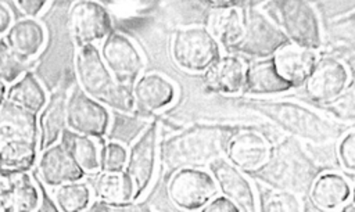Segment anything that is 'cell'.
Here are the masks:
<instances>
[{"label": "cell", "instance_id": "cell-1", "mask_svg": "<svg viewBox=\"0 0 355 212\" xmlns=\"http://www.w3.org/2000/svg\"><path fill=\"white\" fill-rule=\"evenodd\" d=\"M39 151L37 115L4 98L0 104V169L31 170Z\"/></svg>", "mask_w": 355, "mask_h": 212}, {"label": "cell", "instance_id": "cell-2", "mask_svg": "<svg viewBox=\"0 0 355 212\" xmlns=\"http://www.w3.org/2000/svg\"><path fill=\"white\" fill-rule=\"evenodd\" d=\"M73 71L76 85L89 97L122 114L136 112L130 85L115 79L104 64L96 44H85L75 48Z\"/></svg>", "mask_w": 355, "mask_h": 212}, {"label": "cell", "instance_id": "cell-3", "mask_svg": "<svg viewBox=\"0 0 355 212\" xmlns=\"http://www.w3.org/2000/svg\"><path fill=\"white\" fill-rule=\"evenodd\" d=\"M232 134L215 126H198L159 141V162L166 169L200 166L222 157Z\"/></svg>", "mask_w": 355, "mask_h": 212}, {"label": "cell", "instance_id": "cell-4", "mask_svg": "<svg viewBox=\"0 0 355 212\" xmlns=\"http://www.w3.org/2000/svg\"><path fill=\"white\" fill-rule=\"evenodd\" d=\"M248 105L283 130L315 144H324L337 134V129L331 122L297 103L259 98L251 100Z\"/></svg>", "mask_w": 355, "mask_h": 212}, {"label": "cell", "instance_id": "cell-5", "mask_svg": "<svg viewBox=\"0 0 355 212\" xmlns=\"http://www.w3.org/2000/svg\"><path fill=\"white\" fill-rule=\"evenodd\" d=\"M266 14L283 30L288 42L318 50L323 43L320 21L308 0H269Z\"/></svg>", "mask_w": 355, "mask_h": 212}, {"label": "cell", "instance_id": "cell-6", "mask_svg": "<svg viewBox=\"0 0 355 212\" xmlns=\"http://www.w3.org/2000/svg\"><path fill=\"white\" fill-rule=\"evenodd\" d=\"M169 54L180 69L204 73L222 54V47L205 25H187L176 29L171 37Z\"/></svg>", "mask_w": 355, "mask_h": 212}, {"label": "cell", "instance_id": "cell-7", "mask_svg": "<svg viewBox=\"0 0 355 212\" xmlns=\"http://www.w3.org/2000/svg\"><path fill=\"white\" fill-rule=\"evenodd\" d=\"M159 162V123L150 122L128 148L123 170L135 187V201L140 200L154 182Z\"/></svg>", "mask_w": 355, "mask_h": 212}, {"label": "cell", "instance_id": "cell-8", "mask_svg": "<svg viewBox=\"0 0 355 212\" xmlns=\"http://www.w3.org/2000/svg\"><path fill=\"white\" fill-rule=\"evenodd\" d=\"M244 10V32L240 42L232 53L245 57L262 60L273 57V54L288 43L283 30L272 21V18L261 8Z\"/></svg>", "mask_w": 355, "mask_h": 212}, {"label": "cell", "instance_id": "cell-9", "mask_svg": "<svg viewBox=\"0 0 355 212\" xmlns=\"http://www.w3.org/2000/svg\"><path fill=\"white\" fill-rule=\"evenodd\" d=\"M166 193L176 208L198 211L218 194V186L209 170L201 166H183L171 176Z\"/></svg>", "mask_w": 355, "mask_h": 212}, {"label": "cell", "instance_id": "cell-10", "mask_svg": "<svg viewBox=\"0 0 355 212\" xmlns=\"http://www.w3.org/2000/svg\"><path fill=\"white\" fill-rule=\"evenodd\" d=\"M110 126V108L89 97L78 85L72 86L67 97V130L96 139H104Z\"/></svg>", "mask_w": 355, "mask_h": 212}, {"label": "cell", "instance_id": "cell-11", "mask_svg": "<svg viewBox=\"0 0 355 212\" xmlns=\"http://www.w3.org/2000/svg\"><path fill=\"white\" fill-rule=\"evenodd\" d=\"M67 28L76 47L94 44L112 30V19L101 1L73 0L67 12Z\"/></svg>", "mask_w": 355, "mask_h": 212}, {"label": "cell", "instance_id": "cell-12", "mask_svg": "<svg viewBox=\"0 0 355 212\" xmlns=\"http://www.w3.org/2000/svg\"><path fill=\"white\" fill-rule=\"evenodd\" d=\"M98 51L107 68L122 83H133L146 64L144 55L137 44L118 30H111L100 42Z\"/></svg>", "mask_w": 355, "mask_h": 212}, {"label": "cell", "instance_id": "cell-13", "mask_svg": "<svg viewBox=\"0 0 355 212\" xmlns=\"http://www.w3.org/2000/svg\"><path fill=\"white\" fill-rule=\"evenodd\" d=\"M351 83L349 68L338 58H318L304 82L306 94L318 103H331L341 96Z\"/></svg>", "mask_w": 355, "mask_h": 212}, {"label": "cell", "instance_id": "cell-14", "mask_svg": "<svg viewBox=\"0 0 355 212\" xmlns=\"http://www.w3.org/2000/svg\"><path fill=\"white\" fill-rule=\"evenodd\" d=\"M42 205V194L29 170L0 169V212H32Z\"/></svg>", "mask_w": 355, "mask_h": 212}, {"label": "cell", "instance_id": "cell-15", "mask_svg": "<svg viewBox=\"0 0 355 212\" xmlns=\"http://www.w3.org/2000/svg\"><path fill=\"white\" fill-rule=\"evenodd\" d=\"M208 170L215 179L218 191L232 200L240 211L254 212L259 209L258 195L251 180L227 158L222 155L212 159L208 162Z\"/></svg>", "mask_w": 355, "mask_h": 212}, {"label": "cell", "instance_id": "cell-16", "mask_svg": "<svg viewBox=\"0 0 355 212\" xmlns=\"http://www.w3.org/2000/svg\"><path fill=\"white\" fill-rule=\"evenodd\" d=\"M33 168L42 184L50 190L62 183L80 180L86 176L62 140L42 148Z\"/></svg>", "mask_w": 355, "mask_h": 212}, {"label": "cell", "instance_id": "cell-17", "mask_svg": "<svg viewBox=\"0 0 355 212\" xmlns=\"http://www.w3.org/2000/svg\"><path fill=\"white\" fill-rule=\"evenodd\" d=\"M270 143L255 130L233 133L227 141L225 155L243 172H259L272 157Z\"/></svg>", "mask_w": 355, "mask_h": 212}, {"label": "cell", "instance_id": "cell-18", "mask_svg": "<svg viewBox=\"0 0 355 212\" xmlns=\"http://www.w3.org/2000/svg\"><path fill=\"white\" fill-rule=\"evenodd\" d=\"M130 87L136 111L144 112H158L168 108L178 94L175 83L159 72L140 73Z\"/></svg>", "mask_w": 355, "mask_h": 212}, {"label": "cell", "instance_id": "cell-19", "mask_svg": "<svg viewBox=\"0 0 355 212\" xmlns=\"http://www.w3.org/2000/svg\"><path fill=\"white\" fill-rule=\"evenodd\" d=\"M7 46L21 58L32 61L46 46L47 33L44 25L31 17H22L12 21L3 36Z\"/></svg>", "mask_w": 355, "mask_h": 212}, {"label": "cell", "instance_id": "cell-20", "mask_svg": "<svg viewBox=\"0 0 355 212\" xmlns=\"http://www.w3.org/2000/svg\"><path fill=\"white\" fill-rule=\"evenodd\" d=\"M247 65L239 54L227 53L204 72V83L208 89L222 94H239L244 89Z\"/></svg>", "mask_w": 355, "mask_h": 212}, {"label": "cell", "instance_id": "cell-21", "mask_svg": "<svg viewBox=\"0 0 355 212\" xmlns=\"http://www.w3.org/2000/svg\"><path fill=\"white\" fill-rule=\"evenodd\" d=\"M68 87H57L50 96L37 114L39 127V145L40 150L46 148L61 140L65 132V115H67V97Z\"/></svg>", "mask_w": 355, "mask_h": 212}, {"label": "cell", "instance_id": "cell-22", "mask_svg": "<svg viewBox=\"0 0 355 212\" xmlns=\"http://www.w3.org/2000/svg\"><path fill=\"white\" fill-rule=\"evenodd\" d=\"M272 58L279 73L294 89L304 85L319 57L318 50L306 48L288 42L280 47Z\"/></svg>", "mask_w": 355, "mask_h": 212}, {"label": "cell", "instance_id": "cell-23", "mask_svg": "<svg viewBox=\"0 0 355 212\" xmlns=\"http://www.w3.org/2000/svg\"><path fill=\"white\" fill-rule=\"evenodd\" d=\"M93 198L110 206H125L135 201V187L123 169H100L92 180Z\"/></svg>", "mask_w": 355, "mask_h": 212}, {"label": "cell", "instance_id": "cell-24", "mask_svg": "<svg viewBox=\"0 0 355 212\" xmlns=\"http://www.w3.org/2000/svg\"><path fill=\"white\" fill-rule=\"evenodd\" d=\"M219 46L232 53L244 32V10L234 6H215L205 25Z\"/></svg>", "mask_w": 355, "mask_h": 212}, {"label": "cell", "instance_id": "cell-25", "mask_svg": "<svg viewBox=\"0 0 355 212\" xmlns=\"http://www.w3.org/2000/svg\"><path fill=\"white\" fill-rule=\"evenodd\" d=\"M293 86L279 73L273 58H262L247 67L243 91L251 96H273L291 90Z\"/></svg>", "mask_w": 355, "mask_h": 212}, {"label": "cell", "instance_id": "cell-26", "mask_svg": "<svg viewBox=\"0 0 355 212\" xmlns=\"http://www.w3.org/2000/svg\"><path fill=\"white\" fill-rule=\"evenodd\" d=\"M351 184L337 172H324L316 176L311 184L309 194L319 209L334 211L343 208L351 198Z\"/></svg>", "mask_w": 355, "mask_h": 212}, {"label": "cell", "instance_id": "cell-27", "mask_svg": "<svg viewBox=\"0 0 355 212\" xmlns=\"http://www.w3.org/2000/svg\"><path fill=\"white\" fill-rule=\"evenodd\" d=\"M6 98L37 115L47 100V93L36 75L26 71L8 85Z\"/></svg>", "mask_w": 355, "mask_h": 212}, {"label": "cell", "instance_id": "cell-28", "mask_svg": "<svg viewBox=\"0 0 355 212\" xmlns=\"http://www.w3.org/2000/svg\"><path fill=\"white\" fill-rule=\"evenodd\" d=\"M61 140L68 147L76 164L85 172L86 176L96 175L100 168V151L103 139H96L85 134L72 133L65 129Z\"/></svg>", "mask_w": 355, "mask_h": 212}, {"label": "cell", "instance_id": "cell-29", "mask_svg": "<svg viewBox=\"0 0 355 212\" xmlns=\"http://www.w3.org/2000/svg\"><path fill=\"white\" fill-rule=\"evenodd\" d=\"M51 201L61 212L85 211L93 201L92 186L83 179L62 183L51 188Z\"/></svg>", "mask_w": 355, "mask_h": 212}, {"label": "cell", "instance_id": "cell-30", "mask_svg": "<svg viewBox=\"0 0 355 212\" xmlns=\"http://www.w3.org/2000/svg\"><path fill=\"white\" fill-rule=\"evenodd\" d=\"M259 209L270 212V211H302L304 204L297 195V193H293L286 188L275 187L268 188L261 197H258Z\"/></svg>", "mask_w": 355, "mask_h": 212}, {"label": "cell", "instance_id": "cell-31", "mask_svg": "<svg viewBox=\"0 0 355 212\" xmlns=\"http://www.w3.org/2000/svg\"><path fill=\"white\" fill-rule=\"evenodd\" d=\"M31 61L17 55L7 43L0 37V80L6 85L17 80L22 73L29 71Z\"/></svg>", "mask_w": 355, "mask_h": 212}, {"label": "cell", "instance_id": "cell-32", "mask_svg": "<svg viewBox=\"0 0 355 212\" xmlns=\"http://www.w3.org/2000/svg\"><path fill=\"white\" fill-rule=\"evenodd\" d=\"M324 109L340 121L355 119V83L349 85L336 100L324 104Z\"/></svg>", "mask_w": 355, "mask_h": 212}, {"label": "cell", "instance_id": "cell-33", "mask_svg": "<svg viewBox=\"0 0 355 212\" xmlns=\"http://www.w3.org/2000/svg\"><path fill=\"white\" fill-rule=\"evenodd\" d=\"M128 148L119 141H107L101 144L100 151V168L104 170L123 169L126 162Z\"/></svg>", "mask_w": 355, "mask_h": 212}, {"label": "cell", "instance_id": "cell-34", "mask_svg": "<svg viewBox=\"0 0 355 212\" xmlns=\"http://www.w3.org/2000/svg\"><path fill=\"white\" fill-rule=\"evenodd\" d=\"M336 155L340 166L349 173H355V129L345 132L336 148Z\"/></svg>", "mask_w": 355, "mask_h": 212}, {"label": "cell", "instance_id": "cell-35", "mask_svg": "<svg viewBox=\"0 0 355 212\" xmlns=\"http://www.w3.org/2000/svg\"><path fill=\"white\" fill-rule=\"evenodd\" d=\"M202 211H208V212H237L240 209L232 200H229L226 195L219 193V194H215L204 205Z\"/></svg>", "mask_w": 355, "mask_h": 212}, {"label": "cell", "instance_id": "cell-36", "mask_svg": "<svg viewBox=\"0 0 355 212\" xmlns=\"http://www.w3.org/2000/svg\"><path fill=\"white\" fill-rule=\"evenodd\" d=\"M18 11L24 14V17L36 18L42 14L50 0H12Z\"/></svg>", "mask_w": 355, "mask_h": 212}, {"label": "cell", "instance_id": "cell-37", "mask_svg": "<svg viewBox=\"0 0 355 212\" xmlns=\"http://www.w3.org/2000/svg\"><path fill=\"white\" fill-rule=\"evenodd\" d=\"M101 1L107 8H115V10H136L143 8L147 4L151 3V0H98Z\"/></svg>", "mask_w": 355, "mask_h": 212}, {"label": "cell", "instance_id": "cell-38", "mask_svg": "<svg viewBox=\"0 0 355 212\" xmlns=\"http://www.w3.org/2000/svg\"><path fill=\"white\" fill-rule=\"evenodd\" d=\"M12 21H14V15L11 8L6 3L0 1V37L4 36V33L12 24Z\"/></svg>", "mask_w": 355, "mask_h": 212}, {"label": "cell", "instance_id": "cell-39", "mask_svg": "<svg viewBox=\"0 0 355 212\" xmlns=\"http://www.w3.org/2000/svg\"><path fill=\"white\" fill-rule=\"evenodd\" d=\"M269 0H234L233 4L240 8H261Z\"/></svg>", "mask_w": 355, "mask_h": 212}, {"label": "cell", "instance_id": "cell-40", "mask_svg": "<svg viewBox=\"0 0 355 212\" xmlns=\"http://www.w3.org/2000/svg\"><path fill=\"white\" fill-rule=\"evenodd\" d=\"M6 91H7V86H6L4 82L0 80V104H1V103L4 101V98H6Z\"/></svg>", "mask_w": 355, "mask_h": 212}, {"label": "cell", "instance_id": "cell-41", "mask_svg": "<svg viewBox=\"0 0 355 212\" xmlns=\"http://www.w3.org/2000/svg\"><path fill=\"white\" fill-rule=\"evenodd\" d=\"M211 3H214L215 6H229L233 4L234 0H209Z\"/></svg>", "mask_w": 355, "mask_h": 212}, {"label": "cell", "instance_id": "cell-42", "mask_svg": "<svg viewBox=\"0 0 355 212\" xmlns=\"http://www.w3.org/2000/svg\"><path fill=\"white\" fill-rule=\"evenodd\" d=\"M351 200H352V204L355 205V184L351 187Z\"/></svg>", "mask_w": 355, "mask_h": 212}]
</instances>
